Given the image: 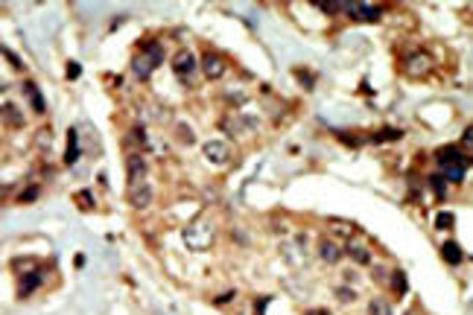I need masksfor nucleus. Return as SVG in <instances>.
Listing matches in <instances>:
<instances>
[{"label": "nucleus", "mask_w": 473, "mask_h": 315, "mask_svg": "<svg viewBox=\"0 0 473 315\" xmlns=\"http://www.w3.org/2000/svg\"><path fill=\"white\" fill-rule=\"evenodd\" d=\"M161 58H164V50H161V44H155V41H149V44H143V53L134 58V73L137 76H149L152 73V67H158L161 64Z\"/></svg>", "instance_id": "obj_1"}, {"label": "nucleus", "mask_w": 473, "mask_h": 315, "mask_svg": "<svg viewBox=\"0 0 473 315\" xmlns=\"http://www.w3.org/2000/svg\"><path fill=\"white\" fill-rule=\"evenodd\" d=\"M438 161H441V167L447 169V175H450L453 181H462L468 158H465L459 149H453V146H450V149H441V152H438ZM447 175H444V178H447Z\"/></svg>", "instance_id": "obj_2"}, {"label": "nucleus", "mask_w": 473, "mask_h": 315, "mask_svg": "<svg viewBox=\"0 0 473 315\" xmlns=\"http://www.w3.org/2000/svg\"><path fill=\"white\" fill-rule=\"evenodd\" d=\"M210 237H213V225L210 222H196L190 231H187V242L193 245V248H205V245H210Z\"/></svg>", "instance_id": "obj_3"}, {"label": "nucleus", "mask_w": 473, "mask_h": 315, "mask_svg": "<svg viewBox=\"0 0 473 315\" xmlns=\"http://www.w3.org/2000/svg\"><path fill=\"white\" fill-rule=\"evenodd\" d=\"M172 70L178 73L181 82H190V79H193V70H196V58H193L190 53H181V56L172 58Z\"/></svg>", "instance_id": "obj_4"}, {"label": "nucleus", "mask_w": 473, "mask_h": 315, "mask_svg": "<svg viewBox=\"0 0 473 315\" xmlns=\"http://www.w3.org/2000/svg\"><path fill=\"white\" fill-rule=\"evenodd\" d=\"M348 9H351V18H359V20H377L380 18L377 6H348Z\"/></svg>", "instance_id": "obj_5"}, {"label": "nucleus", "mask_w": 473, "mask_h": 315, "mask_svg": "<svg viewBox=\"0 0 473 315\" xmlns=\"http://www.w3.org/2000/svg\"><path fill=\"white\" fill-rule=\"evenodd\" d=\"M222 70H225V64H222V58L219 56H205V73L213 79V76H222Z\"/></svg>", "instance_id": "obj_6"}, {"label": "nucleus", "mask_w": 473, "mask_h": 315, "mask_svg": "<svg viewBox=\"0 0 473 315\" xmlns=\"http://www.w3.org/2000/svg\"><path fill=\"white\" fill-rule=\"evenodd\" d=\"M79 158V143H76V129H70V134H67V155H64V161L67 164H73Z\"/></svg>", "instance_id": "obj_7"}, {"label": "nucleus", "mask_w": 473, "mask_h": 315, "mask_svg": "<svg viewBox=\"0 0 473 315\" xmlns=\"http://www.w3.org/2000/svg\"><path fill=\"white\" fill-rule=\"evenodd\" d=\"M23 88H26V93L32 96V108H35V111H44V99H41V93H38V88H35L32 82H26Z\"/></svg>", "instance_id": "obj_8"}, {"label": "nucleus", "mask_w": 473, "mask_h": 315, "mask_svg": "<svg viewBox=\"0 0 473 315\" xmlns=\"http://www.w3.org/2000/svg\"><path fill=\"white\" fill-rule=\"evenodd\" d=\"M444 257H447L453 266H459V263H462V251L456 248V242H447V245H444Z\"/></svg>", "instance_id": "obj_9"}, {"label": "nucleus", "mask_w": 473, "mask_h": 315, "mask_svg": "<svg viewBox=\"0 0 473 315\" xmlns=\"http://www.w3.org/2000/svg\"><path fill=\"white\" fill-rule=\"evenodd\" d=\"M208 155L216 158V161H225V158H228V155H225V143H208Z\"/></svg>", "instance_id": "obj_10"}, {"label": "nucleus", "mask_w": 473, "mask_h": 315, "mask_svg": "<svg viewBox=\"0 0 473 315\" xmlns=\"http://www.w3.org/2000/svg\"><path fill=\"white\" fill-rule=\"evenodd\" d=\"M38 283H41V278H38V275H29L26 280H20V295H29Z\"/></svg>", "instance_id": "obj_11"}, {"label": "nucleus", "mask_w": 473, "mask_h": 315, "mask_svg": "<svg viewBox=\"0 0 473 315\" xmlns=\"http://www.w3.org/2000/svg\"><path fill=\"white\" fill-rule=\"evenodd\" d=\"M371 313H374V315H377V313H380V315H392V307H389L386 301H374V304H371Z\"/></svg>", "instance_id": "obj_12"}, {"label": "nucleus", "mask_w": 473, "mask_h": 315, "mask_svg": "<svg viewBox=\"0 0 473 315\" xmlns=\"http://www.w3.org/2000/svg\"><path fill=\"white\" fill-rule=\"evenodd\" d=\"M339 248H327V242H324V260H339Z\"/></svg>", "instance_id": "obj_13"}, {"label": "nucleus", "mask_w": 473, "mask_h": 315, "mask_svg": "<svg viewBox=\"0 0 473 315\" xmlns=\"http://www.w3.org/2000/svg\"><path fill=\"white\" fill-rule=\"evenodd\" d=\"M450 225H453V216L450 213H441L438 216V228H450Z\"/></svg>", "instance_id": "obj_14"}, {"label": "nucleus", "mask_w": 473, "mask_h": 315, "mask_svg": "<svg viewBox=\"0 0 473 315\" xmlns=\"http://www.w3.org/2000/svg\"><path fill=\"white\" fill-rule=\"evenodd\" d=\"M35 196H38V190H35V187H32V190H26V193H23V196H20V199H23V202H35Z\"/></svg>", "instance_id": "obj_15"}, {"label": "nucleus", "mask_w": 473, "mask_h": 315, "mask_svg": "<svg viewBox=\"0 0 473 315\" xmlns=\"http://www.w3.org/2000/svg\"><path fill=\"white\" fill-rule=\"evenodd\" d=\"M395 286L400 289V295H403V289H406V280H403V275H395Z\"/></svg>", "instance_id": "obj_16"}, {"label": "nucleus", "mask_w": 473, "mask_h": 315, "mask_svg": "<svg viewBox=\"0 0 473 315\" xmlns=\"http://www.w3.org/2000/svg\"><path fill=\"white\" fill-rule=\"evenodd\" d=\"M67 76H70V79H73V76H79V67H76V64H70V67H67Z\"/></svg>", "instance_id": "obj_17"}, {"label": "nucleus", "mask_w": 473, "mask_h": 315, "mask_svg": "<svg viewBox=\"0 0 473 315\" xmlns=\"http://www.w3.org/2000/svg\"><path fill=\"white\" fill-rule=\"evenodd\" d=\"M310 315H327V313H310Z\"/></svg>", "instance_id": "obj_18"}]
</instances>
